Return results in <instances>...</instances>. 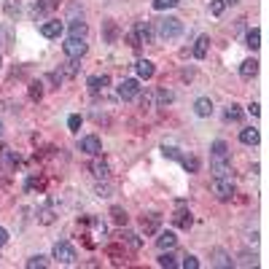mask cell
<instances>
[{
    "label": "cell",
    "instance_id": "1",
    "mask_svg": "<svg viewBox=\"0 0 269 269\" xmlns=\"http://www.w3.org/2000/svg\"><path fill=\"white\" fill-rule=\"evenodd\" d=\"M183 35V22L178 16H165L159 22V38L162 41H175V38Z\"/></svg>",
    "mask_w": 269,
    "mask_h": 269
},
{
    "label": "cell",
    "instance_id": "2",
    "mask_svg": "<svg viewBox=\"0 0 269 269\" xmlns=\"http://www.w3.org/2000/svg\"><path fill=\"white\" fill-rule=\"evenodd\" d=\"M127 41H129V46H143V43H153V27H151V22H138L132 27V33L127 35Z\"/></svg>",
    "mask_w": 269,
    "mask_h": 269
},
{
    "label": "cell",
    "instance_id": "3",
    "mask_svg": "<svg viewBox=\"0 0 269 269\" xmlns=\"http://www.w3.org/2000/svg\"><path fill=\"white\" fill-rule=\"evenodd\" d=\"M54 258H57L60 264H75L78 253H75V248L67 243V239H60V243L54 245Z\"/></svg>",
    "mask_w": 269,
    "mask_h": 269
},
{
    "label": "cell",
    "instance_id": "4",
    "mask_svg": "<svg viewBox=\"0 0 269 269\" xmlns=\"http://www.w3.org/2000/svg\"><path fill=\"white\" fill-rule=\"evenodd\" d=\"M62 49L67 54V60H81V57L89 51V46H86L84 38H67V41L62 43Z\"/></svg>",
    "mask_w": 269,
    "mask_h": 269
},
{
    "label": "cell",
    "instance_id": "5",
    "mask_svg": "<svg viewBox=\"0 0 269 269\" xmlns=\"http://www.w3.org/2000/svg\"><path fill=\"white\" fill-rule=\"evenodd\" d=\"M213 194H216V199H221V202H229L234 197V183L229 178H216L213 180Z\"/></svg>",
    "mask_w": 269,
    "mask_h": 269
},
{
    "label": "cell",
    "instance_id": "6",
    "mask_svg": "<svg viewBox=\"0 0 269 269\" xmlns=\"http://www.w3.org/2000/svg\"><path fill=\"white\" fill-rule=\"evenodd\" d=\"M119 97L121 100H138L140 97V81L138 78H124L121 84H119Z\"/></svg>",
    "mask_w": 269,
    "mask_h": 269
},
{
    "label": "cell",
    "instance_id": "7",
    "mask_svg": "<svg viewBox=\"0 0 269 269\" xmlns=\"http://www.w3.org/2000/svg\"><path fill=\"white\" fill-rule=\"evenodd\" d=\"M78 151L89 153V156H100V153H102V143H100L97 134H86V138L78 140Z\"/></svg>",
    "mask_w": 269,
    "mask_h": 269
},
{
    "label": "cell",
    "instance_id": "8",
    "mask_svg": "<svg viewBox=\"0 0 269 269\" xmlns=\"http://www.w3.org/2000/svg\"><path fill=\"white\" fill-rule=\"evenodd\" d=\"M210 170L216 178H226L232 170V156H210Z\"/></svg>",
    "mask_w": 269,
    "mask_h": 269
},
{
    "label": "cell",
    "instance_id": "9",
    "mask_svg": "<svg viewBox=\"0 0 269 269\" xmlns=\"http://www.w3.org/2000/svg\"><path fill=\"white\" fill-rule=\"evenodd\" d=\"M86 86H89V92L92 94H100V92H105L111 86V78L105 73H97V75H92L89 81H86Z\"/></svg>",
    "mask_w": 269,
    "mask_h": 269
},
{
    "label": "cell",
    "instance_id": "10",
    "mask_svg": "<svg viewBox=\"0 0 269 269\" xmlns=\"http://www.w3.org/2000/svg\"><path fill=\"white\" fill-rule=\"evenodd\" d=\"M65 33V24L57 22V19H51V22H43L41 24V35L43 38H60Z\"/></svg>",
    "mask_w": 269,
    "mask_h": 269
},
{
    "label": "cell",
    "instance_id": "11",
    "mask_svg": "<svg viewBox=\"0 0 269 269\" xmlns=\"http://www.w3.org/2000/svg\"><path fill=\"white\" fill-rule=\"evenodd\" d=\"M89 170H92V175L97 180H108V175H111V165L105 159H94L89 165Z\"/></svg>",
    "mask_w": 269,
    "mask_h": 269
},
{
    "label": "cell",
    "instance_id": "12",
    "mask_svg": "<svg viewBox=\"0 0 269 269\" xmlns=\"http://www.w3.org/2000/svg\"><path fill=\"white\" fill-rule=\"evenodd\" d=\"M194 113H197L199 119L213 116V100H210V97H199V100L194 102Z\"/></svg>",
    "mask_w": 269,
    "mask_h": 269
},
{
    "label": "cell",
    "instance_id": "13",
    "mask_svg": "<svg viewBox=\"0 0 269 269\" xmlns=\"http://www.w3.org/2000/svg\"><path fill=\"white\" fill-rule=\"evenodd\" d=\"M156 245H159V251H172V248L178 245V237H175V232H159V237H156Z\"/></svg>",
    "mask_w": 269,
    "mask_h": 269
},
{
    "label": "cell",
    "instance_id": "14",
    "mask_svg": "<svg viewBox=\"0 0 269 269\" xmlns=\"http://www.w3.org/2000/svg\"><path fill=\"white\" fill-rule=\"evenodd\" d=\"M134 70H138V78H153L156 67H153L151 60H138V62H134Z\"/></svg>",
    "mask_w": 269,
    "mask_h": 269
},
{
    "label": "cell",
    "instance_id": "15",
    "mask_svg": "<svg viewBox=\"0 0 269 269\" xmlns=\"http://www.w3.org/2000/svg\"><path fill=\"white\" fill-rule=\"evenodd\" d=\"M159 226H162V216H159V213H148V216H143V229H146L148 234L159 232Z\"/></svg>",
    "mask_w": 269,
    "mask_h": 269
},
{
    "label": "cell",
    "instance_id": "16",
    "mask_svg": "<svg viewBox=\"0 0 269 269\" xmlns=\"http://www.w3.org/2000/svg\"><path fill=\"white\" fill-rule=\"evenodd\" d=\"M256 73H258V62H256V60H245L243 65H239V75H243L245 81L256 78Z\"/></svg>",
    "mask_w": 269,
    "mask_h": 269
},
{
    "label": "cell",
    "instance_id": "17",
    "mask_svg": "<svg viewBox=\"0 0 269 269\" xmlns=\"http://www.w3.org/2000/svg\"><path fill=\"white\" fill-rule=\"evenodd\" d=\"M207 49H210V38H207V35H199L197 43H194V57H197V60H205Z\"/></svg>",
    "mask_w": 269,
    "mask_h": 269
},
{
    "label": "cell",
    "instance_id": "18",
    "mask_svg": "<svg viewBox=\"0 0 269 269\" xmlns=\"http://www.w3.org/2000/svg\"><path fill=\"white\" fill-rule=\"evenodd\" d=\"M172 221H175L178 229H191V224H194V218H191L189 210H178V213L172 216Z\"/></svg>",
    "mask_w": 269,
    "mask_h": 269
},
{
    "label": "cell",
    "instance_id": "19",
    "mask_svg": "<svg viewBox=\"0 0 269 269\" xmlns=\"http://www.w3.org/2000/svg\"><path fill=\"white\" fill-rule=\"evenodd\" d=\"M245 46L248 49H258V46H261V30H258V27H251V30L245 33Z\"/></svg>",
    "mask_w": 269,
    "mask_h": 269
},
{
    "label": "cell",
    "instance_id": "20",
    "mask_svg": "<svg viewBox=\"0 0 269 269\" xmlns=\"http://www.w3.org/2000/svg\"><path fill=\"white\" fill-rule=\"evenodd\" d=\"M156 264L165 266V269H175V266H178V256L170 253V251H162V256L156 258Z\"/></svg>",
    "mask_w": 269,
    "mask_h": 269
},
{
    "label": "cell",
    "instance_id": "21",
    "mask_svg": "<svg viewBox=\"0 0 269 269\" xmlns=\"http://www.w3.org/2000/svg\"><path fill=\"white\" fill-rule=\"evenodd\" d=\"M3 11H6L8 19H16L22 14V3H19V0H3Z\"/></svg>",
    "mask_w": 269,
    "mask_h": 269
},
{
    "label": "cell",
    "instance_id": "22",
    "mask_svg": "<svg viewBox=\"0 0 269 269\" xmlns=\"http://www.w3.org/2000/svg\"><path fill=\"white\" fill-rule=\"evenodd\" d=\"M86 30L89 27H86L84 19H73L70 22V38H86Z\"/></svg>",
    "mask_w": 269,
    "mask_h": 269
},
{
    "label": "cell",
    "instance_id": "23",
    "mask_svg": "<svg viewBox=\"0 0 269 269\" xmlns=\"http://www.w3.org/2000/svg\"><path fill=\"white\" fill-rule=\"evenodd\" d=\"M239 140L245 143V146H258V129H243L239 132Z\"/></svg>",
    "mask_w": 269,
    "mask_h": 269
},
{
    "label": "cell",
    "instance_id": "24",
    "mask_svg": "<svg viewBox=\"0 0 269 269\" xmlns=\"http://www.w3.org/2000/svg\"><path fill=\"white\" fill-rule=\"evenodd\" d=\"M38 221H41V224H54V207L51 205H43L41 210H38Z\"/></svg>",
    "mask_w": 269,
    "mask_h": 269
},
{
    "label": "cell",
    "instance_id": "25",
    "mask_svg": "<svg viewBox=\"0 0 269 269\" xmlns=\"http://www.w3.org/2000/svg\"><path fill=\"white\" fill-rule=\"evenodd\" d=\"M213 264L216 266H234V261L224 251H221V248H216V251H213Z\"/></svg>",
    "mask_w": 269,
    "mask_h": 269
},
{
    "label": "cell",
    "instance_id": "26",
    "mask_svg": "<svg viewBox=\"0 0 269 269\" xmlns=\"http://www.w3.org/2000/svg\"><path fill=\"white\" fill-rule=\"evenodd\" d=\"M224 119H226V121H239V119H243V108H239L237 102H232V105L224 111Z\"/></svg>",
    "mask_w": 269,
    "mask_h": 269
},
{
    "label": "cell",
    "instance_id": "27",
    "mask_svg": "<svg viewBox=\"0 0 269 269\" xmlns=\"http://www.w3.org/2000/svg\"><path fill=\"white\" fill-rule=\"evenodd\" d=\"M111 216H113V224H119V226L127 224V210H124V207L113 205V207H111Z\"/></svg>",
    "mask_w": 269,
    "mask_h": 269
},
{
    "label": "cell",
    "instance_id": "28",
    "mask_svg": "<svg viewBox=\"0 0 269 269\" xmlns=\"http://www.w3.org/2000/svg\"><path fill=\"white\" fill-rule=\"evenodd\" d=\"M81 70V60H67V65L62 67V73H65V78H73L75 73Z\"/></svg>",
    "mask_w": 269,
    "mask_h": 269
},
{
    "label": "cell",
    "instance_id": "29",
    "mask_svg": "<svg viewBox=\"0 0 269 269\" xmlns=\"http://www.w3.org/2000/svg\"><path fill=\"white\" fill-rule=\"evenodd\" d=\"M210 156H229V146L224 140H216L213 146H210Z\"/></svg>",
    "mask_w": 269,
    "mask_h": 269
},
{
    "label": "cell",
    "instance_id": "30",
    "mask_svg": "<svg viewBox=\"0 0 269 269\" xmlns=\"http://www.w3.org/2000/svg\"><path fill=\"white\" fill-rule=\"evenodd\" d=\"M180 165H183L186 172H197L199 170V159L197 156H183V159H180Z\"/></svg>",
    "mask_w": 269,
    "mask_h": 269
},
{
    "label": "cell",
    "instance_id": "31",
    "mask_svg": "<svg viewBox=\"0 0 269 269\" xmlns=\"http://www.w3.org/2000/svg\"><path fill=\"white\" fill-rule=\"evenodd\" d=\"M175 6H180V0H153L156 11H167V8H175Z\"/></svg>",
    "mask_w": 269,
    "mask_h": 269
},
{
    "label": "cell",
    "instance_id": "32",
    "mask_svg": "<svg viewBox=\"0 0 269 269\" xmlns=\"http://www.w3.org/2000/svg\"><path fill=\"white\" fill-rule=\"evenodd\" d=\"M124 243H127V245L132 248V251H138V248L143 245V239H140L138 234H132V232H127V234H124Z\"/></svg>",
    "mask_w": 269,
    "mask_h": 269
},
{
    "label": "cell",
    "instance_id": "33",
    "mask_svg": "<svg viewBox=\"0 0 269 269\" xmlns=\"http://www.w3.org/2000/svg\"><path fill=\"white\" fill-rule=\"evenodd\" d=\"M226 11V0H213V3H210V14L213 16H221Z\"/></svg>",
    "mask_w": 269,
    "mask_h": 269
},
{
    "label": "cell",
    "instance_id": "34",
    "mask_svg": "<svg viewBox=\"0 0 269 269\" xmlns=\"http://www.w3.org/2000/svg\"><path fill=\"white\" fill-rule=\"evenodd\" d=\"M183 269H199V258L197 256H183V261H178Z\"/></svg>",
    "mask_w": 269,
    "mask_h": 269
},
{
    "label": "cell",
    "instance_id": "35",
    "mask_svg": "<svg viewBox=\"0 0 269 269\" xmlns=\"http://www.w3.org/2000/svg\"><path fill=\"white\" fill-rule=\"evenodd\" d=\"M30 97H33V100H41V97H43V84H41V81H33V84H30Z\"/></svg>",
    "mask_w": 269,
    "mask_h": 269
},
{
    "label": "cell",
    "instance_id": "36",
    "mask_svg": "<svg viewBox=\"0 0 269 269\" xmlns=\"http://www.w3.org/2000/svg\"><path fill=\"white\" fill-rule=\"evenodd\" d=\"M35 266H49V261H46L43 256H33V258H27V269H35Z\"/></svg>",
    "mask_w": 269,
    "mask_h": 269
},
{
    "label": "cell",
    "instance_id": "37",
    "mask_svg": "<svg viewBox=\"0 0 269 269\" xmlns=\"http://www.w3.org/2000/svg\"><path fill=\"white\" fill-rule=\"evenodd\" d=\"M156 100H159V105H170L175 97H172V92H167V89H159V92H156Z\"/></svg>",
    "mask_w": 269,
    "mask_h": 269
},
{
    "label": "cell",
    "instance_id": "38",
    "mask_svg": "<svg viewBox=\"0 0 269 269\" xmlns=\"http://www.w3.org/2000/svg\"><path fill=\"white\" fill-rule=\"evenodd\" d=\"M105 38H108V43L116 41V24L113 22H105Z\"/></svg>",
    "mask_w": 269,
    "mask_h": 269
},
{
    "label": "cell",
    "instance_id": "39",
    "mask_svg": "<svg viewBox=\"0 0 269 269\" xmlns=\"http://www.w3.org/2000/svg\"><path fill=\"white\" fill-rule=\"evenodd\" d=\"M67 127H70L73 132H75V129H78V127H81V116H78V113H73V116H70V119H67Z\"/></svg>",
    "mask_w": 269,
    "mask_h": 269
},
{
    "label": "cell",
    "instance_id": "40",
    "mask_svg": "<svg viewBox=\"0 0 269 269\" xmlns=\"http://www.w3.org/2000/svg\"><path fill=\"white\" fill-rule=\"evenodd\" d=\"M97 197H111V186H108V183H105V186L100 183V186H97Z\"/></svg>",
    "mask_w": 269,
    "mask_h": 269
},
{
    "label": "cell",
    "instance_id": "41",
    "mask_svg": "<svg viewBox=\"0 0 269 269\" xmlns=\"http://www.w3.org/2000/svg\"><path fill=\"white\" fill-rule=\"evenodd\" d=\"M162 153H165V156H170V159H178V151H175V148H167V146H165V151H162Z\"/></svg>",
    "mask_w": 269,
    "mask_h": 269
},
{
    "label": "cell",
    "instance_id": "42",
    "mask_svg": "<svg viewBox=\"0 0 269 269\" xmlns=\"http://www.w3.org/2000/svg\"><path fill=\"white\" fill-rule=\"evenodd\" d=\"M6 243H8V232H6V229H3V226H0V248H3Z\"/></svg>",
    "mask_w": 269,
    "mask_h": 269
},
{
    "label": "cell",
    "instance_id": "43",
    "mask_svg": "<svg viewBox=\"0 0 269 269\" xmlns=\"http://www.w3.org/2000/svg\"><path fill=\"white\" fill-rule=\"evenodd\" d=\"M153 105V94H146V97H143V108H151Z\"/></svg>",
    "mask_w": 269,
    "mask_h": 269
},
{
    "label": "cell",
    "instance_id": "44",
    "mask_svg": "<svg viewBox=\"0 0 269 269\" xmlns=\"http://www.w3.org/2000/svg\"><path fill=\"white\" fill-rule=\"evenodd\" d=\"M248 111H251V113H253V116H258V113H261V108H258V105H256V102H251V105H248Z\"/></svg>",
    "mask_w": 269,
    "mask_h": 269
},
{
    "label": "cell",
    "instance_id": "45",
    "mask_svg": "<svg viewBox=\"0 0 269 269\" xmlns=\"http://www.w3.org/2000/svg\"><path fill=\"white\" fill-rule=\"evenodd\" d=\"M0 134H3V121H0Z\"/></svg>",
    "mask_w": 269,
    "mask_h": 269
}]
</instances>
